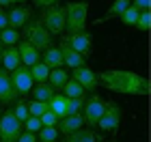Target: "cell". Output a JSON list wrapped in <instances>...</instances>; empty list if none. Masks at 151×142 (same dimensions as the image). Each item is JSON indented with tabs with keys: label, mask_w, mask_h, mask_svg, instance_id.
<instances>
[{
	"label": "cell",
	"mask_w": 151,
	"mask_h": 142,
	"mask_svg": "<svg viewBox=\"0 0 151 142\" xmlns=\"http://www.w3.org/2000/svg\"><path fill=\"white\" fill-rule=\"evenodd\" d=\"M97 82L104 88L112 93H123V95H149V80L136 71H125V69H110L97 73Z\"/></svg>",
	"instance_id": "1"
},
{
	"label": "cell",
	"mask_w": 151,
	"mask_h": 142,
	"mask_svg": "<svg viewBox=\"0 0 151 142\" xmlns=\"http://www.w3.org/2000/svg\"><path fill=\"white\" fill-rule=\"evenodd\" d=\"M86 17H88V2H82V0L67 2V6H65V30H67V35L84 30Z\"/></svg>",
	"instance_id": "2"
},
{
	"label": "cell",
	"mask_w": 151,
	"mask_h": 142,
	"mask_svg": "<svg viewBox=\"0 0 151 142\" xmlns=\"http://www.w3.org/2000/svg\"><path fill=\"white\" fill-rule=\"evenodd\" d=\"M24 41H28L37 52H43V50H47V47H52V35L39 24V19L37 22H26V26H24Z\"/></svg>",
	"instance_id": "3"
},
{
	"label": "cell",
	"mask_w": 151,
	"mask_h": 142,
	"mask_svg": "<svg viewBox=\"0 0 151 142\" xmlns=\"http://www.w3.org/2000/svg\"><path fill=\"white\" fill-rule=\"evenodd\" d=\"M39 24L50 32V35H60L65 32V6L63 4H54L41 13Z\"/></svg>",
	"instance_id": "4"
},
{
	"label": "cell",
	"mask_w": 151,
	"mask_h": 142,
	"mask_svg": "<svg viewBox=\"0 0 151 142\" xmlns=\"http://www.w3.org/2000/svg\"><path fill=\"white\" fill-rule=\"evenodd\" d=\"M22 129H24V123L15 118L13 110L2 112V116H0V142H17Z\"/></svg>",
	"instance_id": "5"
},
{
	"label": "cell",
	"mask_w": 151,
	"mask_h": 142,
	"mask_svg": "<svg viewBox=\"0 0 151 142\" xmlns=\"http://www.w3.org/2000/svg\"><path fill=\"white\" fill-rule=\"evenodd\" d=\"M121 116H123L121 108L116 106L114 101H106V110L99 116L97 127L101 131H114V129H119V125H121Z\"/></svg>",
	"instance_id": "6"
},
{
	"label": "cell",
	"mask_w": 151,
	"mask_h": 142,
	"mask_svg": "<svg viewBox=\"0 0 151 142\" xmlns=\"http://www.w3.org/2000/svg\"><path fill=\"white\" fill-rule=\"evenodd\" d=\"M84 123L88 125V127H97V121H99V116L104 114V110H106V101L99 97V95H91L86 101H84Z\"/></svg>",
	"instance_id": "7"
},
{
	"label": "cell",
	"mask_w": 151,
	"mask_h": 142,
	"mask_svg": "<svg viewBox=\"0 0 151 142\" xmlns=\"http://www.w3.org/2000/svg\"><path fill=\"white\" fill-rule=\"evenodd\" d=\"M63 43H67L71 47L73 52H78L80 56H88L93 50V37H91V32H86V30H82V32H73V35H67L63 39Z\"/></svg>",
	"instance_id": "8"
},
{
	"label": "cell",
	"mask_w": 151,
	"mask_h": 142,
	"mask_svg": "<svg viewBox=\"0 0 151 142\" xmlns=\"http://www.w3.org/2000/svg\"><path fill=\"white\" fill-rule=\"evenodd\" d=\"M9 76H11V82H13V86H15L17 95H28L32 91V76H30L28 67L19 65L17 69H13L9 73Z\"/></svg>",
	"instance_id": "9"
},
{
	"label": "cell",
	"mask_w": 151,
	"mask_h": 142,
	"mask_svg": "<svg viewBox=\"0 0 151 142\" xmlns=\"http://www.w3.org/2000/svg\"><path fill=\"white\" fill-rule=\"evenodd\" d=\"M71 80H76L84 91H95L99 86L97 82V73L93 69H88V67H78V69H71Z\"/></svg>",
	"instance_id": "10"
},
{
	"label": "cell",
	"mask_w": 151,
	"mask_h": 142,
	"mask_svg": "<svg viewBox=\"0 0 151 142\" xmlns=\"http://www.w3.org/2000/svg\"><path fill=\"white\" fill-rule=\"evenodd\" d=\"M15 101H17V91L11 82V76H9V71H4L0 67V103L13 106Z\"/></svg>",
	"instance_id": "11"
},
{
	"label": "cell",
	"mask_w": 151,
	"mask_h": 142,
	"mask_svg": "<svg viewBox=\"0 0 151 142\" xmlns=\"http://www.w3.org/2000/svg\"><path fill=\"white\" fill-rule=\"evenodd\" d=\"M82 127H84V116H82V114H71V116H63V118H58V123H56L58 133H65V136H69V133L82 129Z\"/></svg>",
	"instance_id": "12"
},
{
	"label": "cell",
	"mask_w": 151,
	"mask_h": 142,
	"mask_svg": "<svg viewBox=\"0 0 151 142\" xmlns=\"http://www.w3.org/2000/svg\"><path fill=\"white\" fill-rule=\"evenodd\" d=\"M17 52H19V60H22V65L28 67V69H30L32 65H37L39 58H41V54L28 41H24V39H22V41H17Z\"/></svg>",
	"instance_id": "13"
},
{
	"label": "cell",
	"mask_w": 151,
	"mask_h": 142,
	"mask_svg": "<svg viewBox=\"0 0 151 142\" xmlns=\"http://www.w3.org/2000/svg\"><path fill=\"white\" fill-rule=\"evenodd\" d=\"M6 19H9V28H22L26 26V22H30V9L28 6H15L6 13Z\"/></svg>",
	"instance_id": "14"
},
{
	"label": "cell",
	"mask_w": 151,
	"mask_h": 142,
	"mask_svg": "<svg viewBox=\"0 0 151 142\" xmlns=\"http://www.w3.org/2000/svg\"><path fill=\"white\" fill-rule=\"evenodd\" d=\"M60 56H63V65H67L69 69H78V67H84V56H80L78 52H73L67 43H60Z\"/></svg>",
	"instance_id": "15"
},
{
	"label": "cell",
	"mask_w": 151,
	"mask_h": 142,
	"mask_svg": "<svg viewBox=\"0 0 151 142\" xmlns=\"http://www.w3.org/2000/svg\"><path fill=\"white\" fill-rule=\"evenodd\" d=\"M0 60H2V69L9 71V73L22 65V60H19V52H17L15 45H11V47H6V50H2V54H0Z\"/></svg>",
	"instance_id": "16"
},
{
	"label": "cell",
	"mask_w": 151,
	"mask_h": 142,
	"mask_svg": "<svg viewBox=\"0 0 151 142\" xmlns=\"http://www.w3.org/2000/svg\"><path fill=\"white\" fill-rule=\"evenodd\" d=\"M65 142H101V138L91 129V127H86V129L82 127V129L69 133V136H65Z\"/></svg>",
	"instance_id": "17"
},
{
	"label": "cell",
	"mask_w": 151,
	"mask_h": 142,
	"mask_svg": "<svg viewBox=\"0 0 151 142\" xmlns=\"http://www.w3.org/2000/svg\"><path fill=\"white\" fill-rule=\"evenodd\" d=\"M43 65L47 67V69H60L63 67V56H60V50L58 47H47V50H43Z\"/></svg>",
	"instance_id": "18"
},
{
	"label": "cell",
	"mask_w": 151,
	"mask_h": 142,
	"mask_svg": "<svg viewBox=\"0 0 151 142\" xmlns=\"http://www.w3.org/2000/svg\"><path fill=\"white\" fill-rule=\"evenodd\" d=\"M129 4H132V0H114V2H112L110 6H108L106 15H104V17H99L95 24H101V22H108V19H112V17H119V15L127 9Z\"/></svg>",
	"instance_id": "19"
},
{
	"label": "cell",
	"mask_w": 151,
	"mask_h": 142,
	"mask_svg": "<svg viewBox=\"0 0 151 142\" xmlns=\"http://www.w3.org/2000/svg\"><path fill=\"white\" fill-rule=\"evenodd\" d=\"M47 80H50V88L52 91H60L65 86V82L67 80H69V73H67L63 67H60V69H50V76H47Z\"/></svg>",
	"instance_id": "20"
},
{
	"label": "cell",
	"mask_w": 151,
	"mask_h": 142,
	"mask_svg": "<svg viewBox=\"0 0 151 142\" xmlns=\"http://www.w3.org/2000/svg\"><path fill=\"white\" fill-rule=\"evenodd\" d=\"M47 106H50V110L56 114L58 118H63L65 116V108H67V97H65V95H56V93H54L52 99L47 101Z\"/></svg>",
	"instance_id": "21"
},
{
	"label": "cell",
	"mask_w": 151,
	"mask_h": 142,
	"mask_svg": "<svg viewBox=\"0 0 151 142\" xmlns=\"http://www.w3.org/2000/svg\"><path fill=\"white\" fill-rule=\"evenodd\" d=\"M60 91H63V95H65L67 99L84 97V88H82V86H80L78 82H76V80H67V82H65V86H63Z\"/></svg>",
	"instance_id": "22"
},
{
	"label": "cell",
	"mask_w": 151,
	"mask_h": 142,
	"mask_svg": "<svg viewBox=\"0 0 151 142\" xmlns=\"http://www.w3.org/2000/svg\"><path fill=\"white\" fill-rule=\"evenodd\" d=\"M30 76H32V82L45 84L47 82V76H50V69H47L43 63H37V65L30 67Z\"/></svg>",
	"instance_id": "23"
},
{
	"label": "cell",
	"mask_w": 151,
	"mask_h": 142,
	"mask_svg": "<svg viewBox=\"0 0 151 142\" xmlns=\"http://www.w3.org/2000/svg\"><path fill=\"white\" fill-rule=\"evenodd\" d=\"M30 93H32V99H37V101H50L52 95H54V91L47 84H37Z\"/></svg>",
	"instance_id": "24"
},
{
	"label": "cell",
	"mask_w": 151,
	"mask_h": 142,
	"mask_svg": "<svg viewBox=\"0 0 151 142\" xmlns=\"http://www.w3.org/2000/svg\"><path fill=\"white\" fill-rule=\"evenodd\" d=\"M19 41V32L15 28H4V30H0V43H4L6 47H11V45H17Z\"/></svg>",
	"instance_id": "25"
},
{
	"label": "cell",
	"mask_w": 151,
	"mask_h": 142,
	"mask_svg": "<svg viewBox=\"0 0 151 142\" xmlns=\"http://www.w3.org/2000/svg\"><path fill=\"white\" fill-rule=\"evenodd\" d=\"M26 108H28V114L30 116H41V114H45L47 110H50V106H47V101H37V99H32L30 103H26Z\"/></svg>",
	"instance_id": "26"
},
{
	"label": "cell",
	"mask_w": 151,
	"mask_h": 142,
	"mask_svg": "<svg viewBox=\"0 0 151 142\" xmlns=\"http://www.w3.org/2000/svg\"><path fill=\"white\" fill-rule=\"evenodd\" d=\"M138 15H140V11H136L134 6L129 4V6H127V9L121 13L119 17H121V22L125 24V26H134V24H136V19H138Z\"/></svg>",
	"instance_id": "27"
},
{
	"label": "cell",
	"mask_w": 151,
	"mask_h": 142,
	"mask_svg": "<svg viewBox=\"0 0 151 142\" xmlns=\"http://www.w3.org/2000/svg\"><path fill=\"white\" fill-rule=\"evenodd\" d=\"M82 106H84V97H76V99H67V108H65V116L71 114H80Z\"/></svg>",
	"instance_id": "28"
},
{
	"label": "cell",
	"mask_w": 151,
	"mask_h": 142,
	"mask_svg": "<svg viewBox=\"0 0 151 142\" xmlns=\"http://www.w3.org/2000/svg\"><path fill=\"white\" fill-rule=\"evenodd\" d=\"M37 133H39V142H54L58 138V129L56 127H41Z\"/></svg>",
	"instance_id": "29"
},
{
	"label": "cell",
	"mask_w": 151,
	"mask_h": 142,
	"mask_svg": "<svg viewBox=\"0 0 151 142\" xmlns=\"http://www.w3.org/2000/svg\"><path fill=\"white\" fill-rule=\"evenodd\" d=\"M134 26H136L138 30L147 32V30L151 28V13H149V11H140V15H138V19H136Z\"/></svg>",
	"instance_id": "30"
},
{
	"label": "cell",
	"mask_w": 151,
	"mask_h": 142,
	"mask_svg": "<svg viewBox=\"0 0 151 142\" xmlns=\"http://www.w3.org/2000/svg\"><path fill=\"white\" fill-rule=\"evenodd\" d=\"M11 110H13V114H15V118L22 121V123L30 116V114H28V108H26L24 101H15V108H11Z\"/></svg>",
	"instance_id": "31"
},
{
	"label": "cell",
	"mask_w": 151,
	"mask_h": 142,
	"mask_svg": "<svg viewBox=\"0 0 151 142\" xmlns=\"http://www.w3.org/2000/svg\"><path fill=\"white\" fill-rule=\"evenodd\" d=\"M39 121H41V125H43V127H56L58 116H56L52 110H47L45 114H41V116H39Z\"/></svg>",
	"instance_id": "32"
},
{
	"label": "cell",
	"mask_w": 151,
	"mask_h": 142,
	"mask_svg": "<svg viewBox=\"0 0 151 142\" xmlns=\"http://www.w3.org/2000/svg\"><path fill=\"white\" fill-rule=\"evenodd\" d=\"M41 127H43V125H41V121H39L37 116H28V118L24 121V129L30 131V133H37Z\"/></svg>",
	"instance_id": "33"
},
{
	"label": "cell",
	"mask_w": 151,
	"mask_h": 142,
	"mask_svg": "<svg viewBox=\"0 0 151 142\" xmlns=\"http://www.w3.org/2000/svg\"><path fill=\"white\" fill-rule=\"evenodd\" d=\"M132 6L136 11H149V0H132Z\"/></svg>",
	"instance_id": "34"
},
{
	"label": "cell",
	"mask_w": 151,
	"mask_h": 142,
	"mask_svg": "<svg viewBox=\"0 0 151 142\" xmlns=\"http://www.w3.org/2000/svg\"><path fill=\"white\" fill-rule=\"evenodd\" d=\"M32 2H35V6H39V9H47V6L58 4L60 0H32Z\"/></svg>",
	"instance_id": "35"
},
{
	"label": "cell",
	"mask_w": 151,
	"mask_h": 142,
	"mask_svg": "<svg viewBox=\"0 0 151 142\" xmlns=\"http://www.w3.org/2000/svg\"><path fill=\"white\" fill-rule=\"evenodd\" d=\"M17 142H37V138H35V133H30V131H22Z\"/></svg>",
	"instance_id": "36"
},
{
	"label": "cell",
	"mask_w": 151,
	"mask_h": 142,
	"mask_svg": "<svg viewBox=\"0 0 151 142\" xmlns=\"http://www.w3.org/2000/svg\"><path fill=\"white\" fill-rule=\"evenodd\" d=\"M4 28H9V19H6V11L0 6V30H4Z\"/></svg>",
	"instance_id": "37"
},
{
	"label": "cell",
	"mask_w": 151,
	"mask_h": 142,
	"mask_svg": "<svg viewBox=\"0 0 151 142\" xmlns=\"http://www.w3.org/2000/svg\"><path fill=\"white\" fill-rule=\"evenodd\" d=\"M9 4H13V0H0V6H2V9H4V6H9Z\"/></svg>",
	"instance_id": "38"
},
{
	"label": "cell",
	"mask_w": 151,
	"mask_h": 142,
	"mask_svg": "<svg viewBox=\"0 0 151 142\" xmlns=\"http://www.w3.org/2000/svg\"><path fill=\"white\" fill-rule=\"evenodd\" d=\"M13 2H24V0H13Z\"/></svg>",
	"instance_id": "39"
},
{
	"label": "cell",
	"mask_w": 151,
	"mask_h": 142,
	"mask_svg": "<svg viewBox=\"0 0 151 142\" xmlns=\"http://www.w3.org/2000/svg\"><path fill=\"white\" fill-rule=\"evenodd\" d=\"M0 54H2V43H0Z\"/></svg>",
	"instance_id": "40"
},
{
	"label": "cell",
	"mask_w": 151,
	"mask_h": 142,
	"mask_svg": "<svg viewBox=\"0 0 151 142\" xmlns=\"http://www.w3.org/2000/svg\"><path fill=\"white\" fill-rule=\"evenodd\" d=\"M0 116H2V108H0Z\"/></svg>",
	"instance_id": "41"
}]
</instances>
